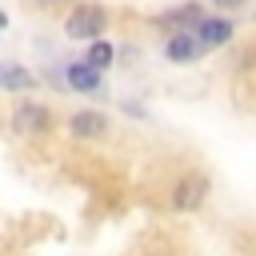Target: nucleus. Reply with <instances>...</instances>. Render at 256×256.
Here are the masks:
<instances>
[{
    "label": "nucleus",
    "mask_w": 256,
    "mask_h": 256,
    "mask_svg": "<svg viewBox=\"0 0 256 256\" xmlns=\"http://www.w3.org/2000/svg\"><path fill=\"white\" fill-rule=\"evenodd\" d=\"M108 32V8H100V4H88V0H76L72 4V12L64 16V36L68 40H100Z\"/></svg>",
    "instance_id": "nucleus-1"
},
{
    "label": "nucleus",
    "mask_w": 256,
    "mask_h": 256,
    "mask_svg": "<svg viewBox=\"0 0 256 256\" xmlns=\"http://www.w3.org/2000/svg\"><path fill=\"white\" fill-rule=\"evenodd\" d=\"M8 124H12L16 136L36 140V136H48V132L56 128V112H52L48 104H40V100H20V104L12 108V116H8Z\"/></svg>",
    "instance_id": "nucleus-2"
},
{
    "label": "nucleus",
    "mask_w": 256,
    "mask_h": 256,
    "mask_svg": "<svg viewBox=\"0 0 256 256\" xmlns=\"http://www.w3.org/2000/svg\"><path fill=\"white\" fill-rule=\"evenodd\" d=\"M208 192H212V180H208V172H184V176H176V184H172V192H168V204H172V212H196L204 200H208Z\"/></svg>",
    "instance_id": "nucleus-3"
},
{
    "label": "nucleus",
    "mask_w": 256,
    "mask_h": 256,
    "mask_svg": "<svg viewBox=\"0 0 256 256\" xmlns=\"http://www.w3.org/2000/svg\"><path fill=\"white\" fill-rule=\"evenodd\" d=\"M64 128H68L72 140H100V136H108L112 120H108V112H100V108H76V112L64 120Z\"/></svg>",
    "instance_id": "nucleus-4"
},
{
    "label": "nucleus",
    "mask_w": 256,
    "mask_h": 256,
    "mask_svg": "<svg viewBox=\"0 0 256 256\" xmlns=\"http://www.w3.org/2000/svg\"><path fill=\"white\" fill-rule=\"evenodd\" d=\"M192 36L200 40V48H204V52H216V48H224V44L236 36V24H232L228 16H212V12H204V16L196 20Z\"/></svg>",
    "instance_id": "nucleus-5"
},
{
    "label": "nucleus",
    "mask_w": 256,
    "mask_h": 256,
    "mask_svg": "<svg viewBox=\"0 0 256 256\" xmlns=\"http://www.w3.org/2000/svg\"><path fill=\"white\" fill-rule=\"evenodd\" d=\"M200 56H204V48L192 32H168V40H164V60L168 64H196Z\"/></svg>",
    "instance_id": "nucleus-6"
},
{
    "label": "nucleus",
    "mask_w": 256,
    "mask_h": 256,
    "mask_svg": "<svg viewBox=\"0 0 256 256\" xmlns=\"http://www.w3.org/2000/svg\"><path fill=\"white\" fill-rule=\"evenodd\" d=\"M64 84L72 92H100L104 88V72H96L84 60H72V64H64Z\"/></svg>",
    "instance_id": "nucleus-7"
},
{
    "label": "nucleus",
    "mask_w": 256,
    "mask_h": 256,
    "mask_svg": "<svg viewBox=\"0 0 256 256\" xmlns=\"http://www.w3.org/2000/svg\"><path fill=\"white\" fill-rule=\"evenodd\" d=\"M200 16H204V8H200L196 0H188V4H180V8L160 12V16H156V24H160V28H168V32H192Z\"/></svg>",
    "instance_id": "nucleus-8"
},
{
    "label": "nucleus",
    "mask_w": 256,
    "mask_h": 256,
    "mask_svg": "<svg viewBox=\"0 0 256 256\" xmlns=\"http://www.w3.org/2000/svg\"><path fill=\"white\" fill-rule=\"evenodd\" d=\"M32 88H36V72L12 60H0V92H32Z\"/></svg>",
    "instance_id": "nucleus-9"
},
{
    "label": "nucleus",
    "mask_w": 256,
    "mask_h": 256,
    "mask_svg": "<svg viewBox=\"0 0 256 256\" xmlns=\"http://www.w3.org/2000/svg\"><path fill=\"white\" fill-rule=\"evenodd\" d=\"M84 64H92L96 72H104V68H112L116 64V48H112V40H88V48H84V56H80Z\"/></svg>",
    "instance_id": "nucleus-10"
},
{
    "label": "nucleus",
    "mask_w": 256,
    "mask_h": 256,
    "mask_svg": "<svg viewBox=\"0 0 256 256\" xmlns=\"http://www.w3.org/2000/svg\"><path fill=\"white\" fill-rule=\"evenodd\" d=\"M248 0H212V8H220V12H232V8H244Z\"/></svg>",
    "instance_id": "nucleus-11"
},
{
    "label": "nucleus",
    "mask_w": 256,
    "mask_h": 256,
    "mask_svg": "<svg viewBox=\"0 0 256 256\" xmlns=\"http://www.w3.org/2000/svg\"><path fill=\"white\" fill-rule=\"evenodd\" d=\"M0 28H8V16H4V12H0Z\"/></svg>",
    "instance_id": "nucleus-12"
}]
</instances>
